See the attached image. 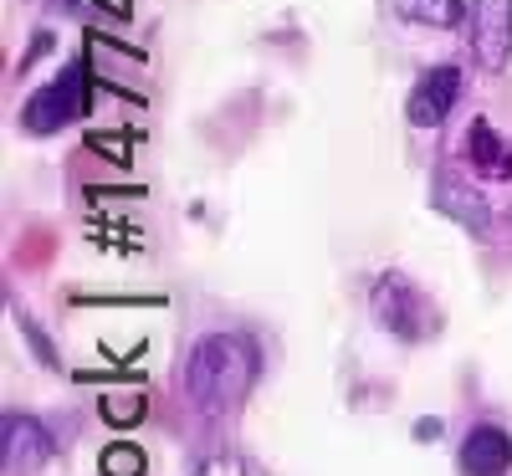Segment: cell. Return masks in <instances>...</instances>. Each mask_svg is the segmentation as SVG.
<instances>
[{
    "instance_id": "3957f363",
    "label": "cell",
    "mask_w": 512,
    "mask_h": 476,
    "mask_svg": "<svg viewBox=\"0 0 512 476\" xmlns=\"http://www.w3.org/2000/svg\"><path fill=\"white\" fill-rule=\"evenodd\" d=\"M374 318H379V328H390L395 338L415 343L425 333V297L400 272H390V277L374 282Z\"/></svg>"
},
{
    "instance_id": "7c38bea8",
    "label": "cell",
    "mask_w": 512,
    "mask_h": 476,
    "mask_svg": "<svg viewBox=\"0 0 512 476\" xmlns=\"http://www.w3.org/2000/svg\"><path fill=\"white\" fill-rule=\"evenodd\" d=\"M103 476H144V451L139 446H108L103 451Z\"/></svg>"
},
{
    "instance_id": "4fadbf2b",
    "label": "cell",
    "mask_w": 512,
    "mask_h": 476,
    "mask_svg": "<svg viewBox=\"0 0 512 476\" xmlns=\"http://www.w3.org/2000/svg\"><path fill=\"white\" fill-rule=\"evenodd\" d=\"M16 318H21V328H26V338H31V349H36V359H41V364H57V354H52V343H47V333H41V328H36V323H31L26 313H16Z\"/></svg>"
},
{
    "instance_id": "8992f818",
    "label": "cell",
    "mask_w": 512,
    "mask_h": 476,
    "mask_svg": "<svg viewBox=\"0 0 512 476\" xmlns=\"http://www.w3.org/2000/svg\"><path fill=\"white\" fill-rule=\"evenodd\" d=\"M456 98H461V72L456 67H431V72L415 82L405 113H410L415 128H436V123H446V113L456 108Z\"/></svg>"
},
{
    "instance_id": "7a4b0ae2",
    "label": "cell",
    "mask_w": 512,
    "mask_h": 476,
    "mask_svg": "<svg viewBox=\"0 0 512 476\" xmlns=\"http://www.w3.org/2000/svg\"><path fill=\"white\" fill-rule=\"evenodd\" d=\"M77 113H82V72L72 67V72L52 77L47 88H36V93L26 98L21 123L31 128V134H57V128L72 123Z\"/></svg>"
},
{
    "instance_id": "9a60e30c",
    "label": "cell",
    "mask_w": 512,
    "mask_h": 476,
    "mask_svg": "<svg viewBox=\"0 0 512 476\" xmlns=\"http://www.w3.org/2000/svg\"><path fill=\"white\" fill-rule=\"evenodd\" d=\"M195 476H241V466L236 461H205Z\"/></svg>"
},
{
    "instance_id": "30bf717a",
    "label": "cell",
    "mask_w": 512,
    "mask_h": 476,
    "mask_svg": "<svg viewBox=\"0 0 512 476\" xmlns=\"http://www.w3.org/2000/svg\"><path fill=\"white\" fill-rule=\"evenodd\" d=\"M390 6L405 21H431V26H456L461 21V0H390Z\"/></svg>"
},
{
    "instance_id": "5bb4252c",
    "label": "cell",
    "mask_w": 512,
    "mask_h": 476,
    "mask_svg": "<svg viewBox=\"0 0 512 476\" xmlns=\"http://www.w3.org/2000/svg\"><path fill=\"white\" fill-rule=\"evenodd\" d=\"M88 144H93V149H108V154H113V159H118V164H123V159H128V139H103V134H93V139H88Z\"/></svg>"
},
{
    "instance_id": "5b68a950",
    "label": "cell",
    "mask_w": 512,
    "mask_h": 476,
    "mask_svg": "<svg viewBox=\"0 0 512 476\" xmlns=\"http://www.w3.org/2000/svg\"><path fill=\"white\" fill-rule=\"evenodd\" d=\"M0 446H6V471L11 476H31L52 461V436L26 415H6L0 420Z\"/></svg>"
},
{
    "instance_id": "ba28073f",
    "label": "cell",
    "mask_w": 512,
    "mask_h": 476,
    "mask_svg": "<svg viewBox=\"0 0 512 476\" xmlns=\"http://www.w3.org/2000/svg\"><path fill=\"white\" fill-rule=\"evenodd\" d=\"M431 200H436V210L441 215H451L456 226H466V231H487L492 226V215H487V200L472 190V185H461L456 175H441L436 180V190H431Z\"/></svg>"
},
{
    "instance_id": "9c48e42d",
    "label": "cell",
    "mask_w": 512,
    "mask_h": 476,
    "mask_svg": "<svg viewBox=\"0 0 512 476\" xmlns=\"http://www.w3.org/2000/svg\"><path fill=\"white\" fill-rule=\"evenodd\" d=\"M466 154L482 175L492 180H512V144H502V134L492 123H472V139H466Z\"/></svg>"
},
{
    "instance_id": "6da1fadb",
    "label": "cell",
    "mask_w": 512,
    "mask_h": 476,
    "mask_svg": "<svg viewBox=\"0 0 512 476\" xmlns=\"http://www.w3.org/2000/svg\"><path fill=\"white\" fill-rule=\"evenodd\" d=\"M256 369H262V354L256 343L241 333H205L190 359H185V389L195 410L205 415H231L256 384Z\"/></svg>"
},
{
    "instance_id": "52a82bcc",
    "label": "cell",
    "mask_w": 512,
    "mask_h": 476,
    "mask_svg": "<svg viewBox=\"0 0 512 476\" xmlns=\"http://www.w3.org/2000/svg\"><path fill=\"white\" fill-rule=\"evenodd\" d=\"M512 466V436H502L497 425H477L461 441V476H507Z\"/></svg>"
},
{
    "instance_id": "277c9868",
    "label": "cell",
    "mask_w": 512,
    "mask_h": 476,
    "mask_svg": "<svg viewBox=\"0 0 512 476\" xmlns=\"http://www.w3.org/2000/svg\"><path fill=\"white\" fill-rule=\"evenodd\" d=\"M472 47H477V62L487 72L507 67V52H512V0H477V11H472Z\"/></svg>"
},
{
    "instance_id": "8fae6325",
    "label": "cell",
    "mask_w": 512,
    "mask_h": 476,
    "mask_svg": "<svg viewBox=\"0 0 512 476\" xmlns=\"http://www.w3.org/2000/svg\"><path fill=\"white\" fill-rule=\"evenodd\" d=\"M103 420L108 425H118V430H128V425H139L144 415H149V395L144 389H134V395H103Z\"/></svg>"
}]
</instances>
